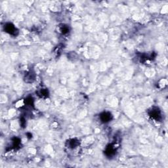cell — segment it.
I'll list each match as a JSON object with an SVG mask.
<instances>
[{
    "label": "cell",
    "instance_id": "cell-1",
    "mask_svg": "<svg viewBox=\"0 0 168 168\" xmlns=\"http://www.w3.org/2000/svg\"><path fill=\"white\" fill-rule=\"evenodd\" d=\"M5 30H6V32L9 33V34H11V35H15L16 34V31H17V28L14 27V25H13L12 24L9 23L7 24H6V26H5Z\"/></svg>",
    "mask_w": 168,
    "mask_h": 168
},
{
    "label": "cell",
    "instance_id": "cell-4",
    "mask_svg": "<svg viewBox=\"0 0 168 168\" xmlns=\"http://www.w3.org/2000/svg\"><path fill=\"white\" fill-rule=\"evenodd\" d=\"M114 152V149L112 146H108L106 150V154L108 156H112Z\"/></svg>",
    "mask_w": 168,
    "mask_h": 168
},
{
    "label": "cell",
    "instance_id": "cell-3",
    "mask_svg": "<svg viewBox=\"0 0 168 168\" xmlns=\"http://www.w3.org/2000/svg\"><path fill=\"white\" fill-rule=\"evenodd\" d=\"M150 115L152 118L155 119V120H159L160 118L161 117L160 112V110H158V109L152 110L151 111V112H150Z\"/></svg>",
    "mask_w": 168,
    "mask_h": 168
},
{
    "label": "cell",
    "instance_id": "cell-2",
    "mask_svg": "<svg viewBox=\"0 0 168 168\" xmlns=\"http://www.w3.org/2000/svg\"><path fill=\"white\" fill-rule=\"evenodd\" d=\"M111 114L109 112H103L101 115H100V119H101L102 121L103 122H108V121H110L111 120Z\"/></svg>",
    "mask_w": 168,
    "mask_h": 168
}]
</instances>
